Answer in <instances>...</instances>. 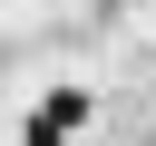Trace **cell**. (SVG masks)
Returning <instances> with one entry per match:
<instances>
[{
  "instance_id": "obj_1",
  "label": "cell",
  "mask_w": 156,
  "mask_h": 146,
  "mask_svg": "<svg viewBox=\"0 0 156 146\" xmlns=\"http://www.w3.org/2000/svg\"><path fill=\"white\" fill-rule=\"evenodd\" d=\"M68 127H88V88H49L39 117L20 127V146H68Z\"/></svg>"
}]
</instances>
